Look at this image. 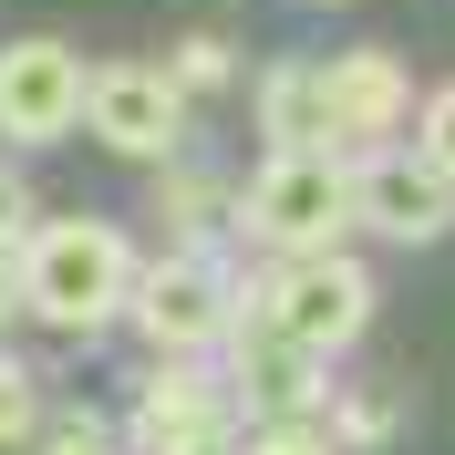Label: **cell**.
Wrapping results in <instances>:
<instances>
[{
	"mask_svg": "<svg viewBox=\"0 0 455 455\" xmlns=\"http://www.w3.org/2000/svg\"><path fill=\"white\" fill-rule=\"evenodd\" d=\"M84 73L93 62L52 31H21L0 42V145H62L84 124Z\"/></svg>",
	"mask_w": 455,
	"mask_h": 455,
	"instance_id": "6",
	"label": "cell"
},
{
	"mask_svg": "<svg viewBox=\"0 0 455 455\" xmlns=\"http://www.w3.org/2000/svg\"><path fill=\"white\" fill-rule=\"evenodd\" d=\"M259 145L269 156H341V124H331V73L321 62H269L259 73Z\"/></svg>",
	"mask_w": 455,
	"mask_h": 455,
	"instance_id": "11",
	"label": "cell"
},
{
	"mask_svg": "<svg viewBox=\"0 0 455 455\" xmlns=\"http://www.w3.org/2000/svg\"><path fill=\"white\" fill-rule=\"evenodd\" d=\"M269 331L300 341L311 363H341V352L372 331V269H363V259H341V249H321V259H269Z\"/></svg>",
	"mask_w": 455,
	"mask_h": 455,
	"instance_id": "4",
	"label": "cell"
},
{
	"mask_svg": "<svg viewBox=\"0 0 455 455\" xmlns=\"http://www.w3.org/2000/svg\"><path fill=\"white\" fill-rule=\"evenodd\" d=\"M124 321L156 341V363H207V352H228V331H238V269H228L218 249L135 259Z\"/></svg>",
	"mask_w": 455,
	"mask_h": 455,
	"instance_id": "3",
	"label": "cell"
},
{
	"mask_svg": "<svg viewBox=\"0 0 455 455\" xmlns=\"http://www.w3.org/2000/svg\"><path fill=\"white\" fill-rule=\"evenodd\" d=\"M414 156H425L435 176H455V84L414 93Z\"/></svg>",
	"mask_w": 455,
	"mask_h": 455,
	"instance_id": "16",
	"label": "cell"
},
{
	"mask_svg": "<svg viewBox=\"0 0 455 455\" xmlns=\"http://www.w3.org/2000/svg\"><path fill=\"white\" fill-rule=\"evenodd\" d=\"M238 455H331V435H321V414H311V425H249Z\"/></svg>",
	"mask_w": 455,
	"mask_h": 455,
	"instance_id": "18",
	"label": "cell"
},
{
	"mask_svg": "<svg viewBox=\"0 0 455 455\" xmlns=\"http://www.w3.org/2000/svg\"><path fill=\"white\" fill-rule=\"evenodd\" d=\"M394 425H403V414H394L383 394H331V414H321L331 455H341V445H394Z\"/></svg>",
	"mask_w": 455,
	"mask_h": 455,
	"instance_id": "13",
	"label": "cell"
},
{
	"mask_svg": "<svg viewBox=\"0 0 455 455\" xmlns=\"http://www.w3.org/2000/svg\"><path fill=\"white\" fill-rule=\"evenodd\" d=\"M228 62H238V52H228L218 31H187V42L166 52V84H176V93H218V84H228Z\"/></svg>",
	"mask_w": 455,
	"mask_h": 455,
	"instance_id": "15",
	"label": "cell"
},
{
	"mask_svg": "<svg viewBox=\"0 0 455 455\" xmlns=\"http://www.w3.org/2000/svg\"><path fill=\"white\" fill-rule=\"evenodd\" d=\"M21 321V269H11V249H0V331Z\"/></svg>",
	"mask_w": 455,
	"mask_h": 455,
	"instance_id": "20",
	"label": "cell"
},
{
	"mask_svg": "<svg viewBox=\"0 0 455 455\" xmlns=\"http://www.w3.org/2000/svg\"><path fill=\"white\" fill-rule=\"evenodd\" d=\"M31 238V187H21V166L0 156V249H21Z\"/></svg>",
	"mask_w": 455,
	"mask_h": 455,
	"instance_id": "19",
	"label": "cell"
},
{
	"mask_svg": "<svg viewBox=\"0 0 455 455\" xmlns=\"http://www.w3.org/2000/svg\"><path fill=\"white\" fill-rule=\"evenodd\" d=\"M228 403H249L259 425H311L331 403V363H311L300 341L249 321V331H228Z\"/></svg>",
	"mask_w": 455,
	"mask_h": 455,
	"instance_id": "8",
	"label": "cell"
},
{
	"mask_svg": "<svg viewBox=\"0 0 455 455\" xmlns=\"http://www.w3.org/2000/svg\"><path fill=\"white\" fill-rule=\"evenodd\" d=\"M228 218L259 259H321L352 238V166L341 156H259Z\"/></svg>",
	"mask_w": 455,
	"mask_h": 455,
	"instance_id": "2",
	"label": "cell"
},
{
	"mask_svg": "<svg viewBox=\"0 0 455 455\" xmlns=\"http://www.w3.org/2000/svg\"><path fill=\"white\" fill-rule=\"evenodd\" d=\"M228 207H238V187H218V176H187V166H156V228H166V238H187V249H197V238L228 218Z\"/></svg>",
	"mask_w": 455,
	"mask_h": 455,
	"instance_id": "12",
	"label": "cell"
},
{
	"mask_svg": "<svg viewBox=\"0 0 455 455\" xmlns=\"http://www.w3.org/2000/svg\"><path fill=\"white\" fill-rule=\"evenodd\" d=\"M352 228L363 238H394V249H425V238L455 228V176H435L414 145L352 156Z\"/></svg>",
	"mask_w": 455,
	"mask_h": 455,
	"instance_id": "7",
	"label": "cell"
},
{
	"mask_svg": "<svg viewBox=\"0 0 455 455\" xmlns=\"http://www.w3.org/2000/svg\"><path fill=\"white\" fill-rule=\"evenodd\" d=\"M321 11H341V0H321Z\"/></svg>",
	"mask_w": 455,
	"mask_h": 455,
	"instance_id": "21",
	"label": "cell"
},
{
	"mask_svg": "<svg viewBox=\"0 0 455 455\" xmlns=\"http://www.w3.org/2000/svg\"><path fill=\"white\" fill-rule=\"evenodd\" d=\"M84 135L124 166H176L187 145V93L166 84V62H93L84 73Z\"/></svg>",
	"mask_w": 455,
	"mask_h": 455,
	"instance_id": "5",
	"label": "cell"
},
{
	"mask_svg": "<svg viewBox=\"0 0 455 455\" xmlns=\"http://www.w3.org/2000/svg\"><path fill=\"white\" fill-rule=\"evenodd\" d=\"M31 445H42V455H124V435H114L104 414H84V403H73V414H52Z\"/></svg>",
	"mask_w": 455,
	"mask_h": 455,
	"instance_id": "17",
	"label": "cell"
},
{
	"mask_svg": "<svg viewBox=\"0 0 455 455\" xmlns=\"http://www.w3.org/2000/svg\"><path fill=\"white\" fill-rule=\"evenodd\" d=\"M321 73H331V124H341V166H352V156H383V145L403 135V124H414V73H403L394 52H331L321 62Z\"/></svg>",
	"mask_w": 455,
	"mask_h": 455,
	"instance_id": "10",
	"label": "cell"
},
{
	"mask_svg": "<svg viewBox=\"0 0 455 455\" xmlns=\"http://www.w3.org/2000/svg\"><path fill=\"white\" fill-rule=\"evenodd\" d=\"M31 435H42V372L0 352V455H11V445H31Z\"/></svg>",
	"mask_w": 455,
	"mask_h": 455,
	"instance_id": "14",
	"label": "cell"
},
{
	"mask_svg": "<svg viewBox=\"0 0 455 455\" xmlns=\"http://www.w3.org/2000/svg\"><path fill=\"white\" fill-rule=\"evenodd\" d=\"M11 269H21V311H42L52 331H104L135 290V238L114 218H42L11 249Z\"/></svg>",
	"mask_w": 455,
	"mask_h": 455,
	"instance_id": "1",
	"label": "cell"
},
{
	"mask_svg": "<svg viewBox=\"0 0 455 455\" xmlns=\"http://www.w3.org/2000/svg\"><path fill=\"white\" fill-rule=\"evenodd\" d=\"M228 372L207 363H156L135 394V445L145 455H197V445H228Z\"/></svg>",
	"mask_w": 455,
	"mask_h": 455,
	"instance_id": "9",
	"label": "cell"
}]
</instances>
